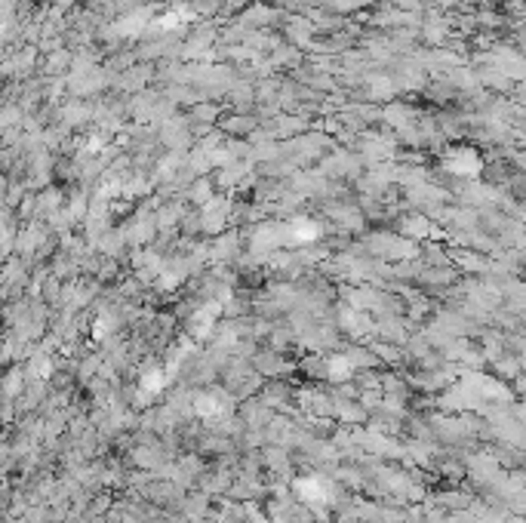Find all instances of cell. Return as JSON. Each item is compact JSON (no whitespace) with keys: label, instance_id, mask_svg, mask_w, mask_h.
<instances>
[{"label":"cell","instance_id":"6da1fadb","mask_svg":"<svg viewBox=\"0 0 526 523\" xmlns=\"http://www.w3.org/2000/svg\"><path fill=\"white\" fill-rule=\"evenodd\" d=\"M446 167L455 170V172H477V170H480V157H477L474 151H468L465 157H462V154H453Z\"/></svg>","mask_w":526,"mask_h":523}]
</instances>
